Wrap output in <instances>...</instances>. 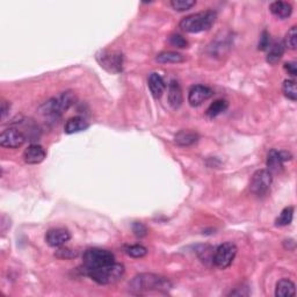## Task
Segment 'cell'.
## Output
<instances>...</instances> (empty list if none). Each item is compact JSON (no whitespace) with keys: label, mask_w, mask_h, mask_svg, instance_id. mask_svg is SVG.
Instances as JSON below:
<instances>
[{"label":"cell","mask_w":297,"mask_h":297,"mask_svg":"<svg viewBox=\"0 0 297 297\" xmlns=\"http://www.w3.org/2000/svg\"><path fill=\"white\" fill-rule=\"evenodd\" d=\"M129 288L136 294H143L148 291H161L169 290L172 288L170 280L163 278L160 275L151 273H142L136 275L129 283Z\"/></svg>","instance_id":"6da1fadb"},{"label":"cell","mask_w":297,"mask_h":297,"mask_svg":"<svg viewBox=\"0 0 297 297\" xmlns=\"http://www.w3.org/2000/svg\"><path fill=\"white\" fill-rule=\"evenodd\" d=\"M216 12L211 10L202 11L199 13L187 15L180 21L179 27L183 32L191 33V34H198V33L207 32L212 27L216 21Z\"/></svg>","instance_id":"7a4b0ae2"},{"label":"cell","mask_w":297,"mask_h":297,"mask_svg":"<svg viewBox=\"0 0 297 297\" xmlns=\"http://www.w3.org/2000/svg\"><path fill=\"white\" fill-rule=\"evenodd\" d=\"M124 266L120 262H113L111 265L99 267V268L86 271L85 274L90 277L94 282L101 286H107L118 282L124 275Z\"/></svg>","instance_id":"3957f363"},{"label":"cell","mask_w":297,"mask_h":297,"mask_svg":"<svg viewBox=\"0 0 297 297\" xmlns=\"http://www.w3.org/2000/svg\"><path fill=\"white\" fill-rule=\"evenodd\" d=\"M74 102V97L71 92H63L62 94L48 100L40 107V112L42 115L47 118L57 120L61 118L63 112L68 111Z\"/></svg>","instance_id":"277c9868"},{"label":"cell","mask_w":297,"mask_h":297,"mask_svg":"<svg viewBox=\"0 0 297 297\" xmlns=\"http://www.w3.org/2000/svg\"><path fill=\"white\" fill-rule=\"evenodd\" d=\"M113 262H115V256L108 250L89 249L83 254L84 272L111 265Z\"/></svg>","instance_id":"5b68a950"},{"label":"cell","mask_w":297,"mask_h":297,"mask_svg":"<svg viewBox=\"0 0 297 297\" xmlns=\"http://www.w3.org/2000/svg\"><path fill=\"white\" fill-rule=\"evenodd\" d=\"M272 181H273V174L268 170H258L251 178V193L257 196L266 195L271 190Z\"/></svg>","instance_id":"8992f818"},{"label":"cell","mask_w":297,"mask_h":297,"mask_svg":"<svg viewBox=\"0 0 297 297\" xmlns=\"http://www.w3.org/2000/svg\"><path fill=\"white\" fill-rule=\"evenodd\" d=\"M237 251V246L233 242H224L216 249L214 257H212V262L221 269L228 268L235 260Z\"/></svg>","instance_id":"52a82bcc"},{"label":"cell","mask_w":297,"mask_h":297,"mask_svg":"<svg viewBox=\"0 0 297 297\" xmlns=\"http://www.w3.org/2000/svg\"><path fill=\"white\" fill-rule=\"evenodd\" d=\"M97 60L101 68L106 69L108 72L120 73L123 68V56L119 51H108L102 50L97 55Z\"/></svg>","instance_id":"ba28073f"},{"label":"cell","mask_w":297,"mask_h":297,"mask_svg":"<svg viewBox=\"0 0 297 297\" xmlns=\"http://www.w3.org/2000/svg\"><path fill=\"white\" fill-rule=\"evenodd\" d=\"M24 142H26V136L19 129L8 128L0 133V145L3 148L18 149L24 144Z\"/></svg>","instance_id":"9c48e42d"},{"label":"cell","mask_w":297,"mask_h":297,"mask_svg":"<svg viewBox=\"0 0 297 297\" xmlns=\"http://www.w3.org/2000/svg\"><path fill=\"white\" fill-rule=\"evenodd\" d=\"M214 92L210 87L204 85H194L188 92V102L192 107H199L208 99H210Z\"/></svg>","instance_id":"30bf717a"},{"label":"cell","mask_w":297,"mask_h":297,"mask_svg":"<svg viewBox=\"0 0 297 297\" xmlns=\"http://www.w3.org/2000/svg\"><path fill=\"white\" fill-rule=\"evenodd\" d=\"M291 159V154L286 151H277V150H271L268 156H267V167L271 173L279 172L282 169L284 161H288Z\"/></svg>","instance_id":"8fae6325"},{"label":"cell","mask_w":297,"mask_h":297,"mask_svg":"<svg viewBox=\"0 0 297 297\" xmlns=\"http://www.w3.org/2000/svg\"><path fill=\"white\" fill-rule=\"evenodd\" d=\"M70 232L62 228L51 229L45 233V242L51 248H61L66 241L70 240Z\"/></svg>","instance_id":"7c38bea8"},{"label":"cell","mask_w":297,"mask_h":297,"mask_svg":"<svg viewBox=\"0 0 297 297\" xmlns=\"http://www.w3.org/2000/svg\"><path fill=\"white\" fill-rule=\"evenodd\" d=\"M47 157V152L43 149V146L39 144H32L24 150L23 152V159L24 161L29 165H36L42 163Z\"/></svg>","instance_id":"4fadbf2b"},{"label":"cell","mask_w":297,"mask_h":297,"mask_svg":"<svg viewBox=\"0 0 297 297\" xmlns=\"http://www.w3.org/2000/svg\"><path fill=\"white\" fill-rule=\"evenodd\" d=\"M167 99H169V103L171 104V107L174 108V110H178V108L181 107L183 97H182V90H181V87H180L178 82L172 80L169 84Z\"/></svg>","instance_id":"5bb4252c"},{"label":"cell","mask_w":297,"mask_h":297,"mask_svg":"<svg viewBox=\"0 0 297 297\" xmlns=\"http://www.w3.org/2000/svg\"><path fill=\"white\" fill-rule=\"evenodd\" d=\"M148 85L149 89L151 91V94L153 95V98L159 99L161 98V95L164 94V92L166 90V84L164 82V79L158 73H151L149 76L148 79Z\"/></svg>","instance_id":"9a60e30c"},{"label":"cell","mask_w":297,"mask_h":297,"mask_svg":"<svg viewBox=\"0 0 297 297\" xmlns=\"http://www.w3.org/2000/svg\"><path fill=\"white\" fill-rule=\"evenodd\" d=\"M89 127L90 124L85 119L80 118V116H74V118H71L66 121L64 131L68 135H72V133L85 131L86 129H89Z\"/></svg>","instance_id":"2e32d148"},{"label":"cell","mask_w":297,"mask_h":297,"mask_svg":"<svg viewBox=\"0 0 297 297\" xmlns=\"http://www.w3.org/2000/svg\"><path fill=\"white\" fill-rule=\"evenodd\" d=\"M269 11L279 19H287L292 13V6L286 2H274L269 5Z\"/></svg>","instance_id":"e0dca14e"},{"label":"cell","mask_w":297,"mask_h":297,"mask_svg":"<svg viewBox=\"0 0 297 297\" xmlns=\"http://www.w3.org/2000/svg\"><path fill=\"white\" fill-rule=\"evenodd\" d=\"M156 61L160 64H179L185 62L186 57L177 51H163L158 53Z\"/></svg>","instance_id":"ac0fdd59"},{"label":"cell","mask_w":297,"mask_h":297,"mask_svg":"<svg viewBox=\"0 0 297 297\" xmlns=\"http://www.w3.org/2000/svg\"><path fill=\"white\" fill-rule=\"evenodd\" d=\"M284 49H286V47H284L283 42H274L273 44H271L269 48L267 49L268 50V52H267V62L269 64H277L282 58Z\"/></svg>","instance_id":"d6986e66"},{"label":"cell","mask_w":297,"mask_h":297,"mask_svg":"<svg viewBox=\"0 0 297 297\" xmlns=\"http://www.w3.org/2000/svg\"><path fill=\"white\" fill-rule=\"evenodd\" d=\"M295 283L288 279H282L277 283L275 288V296L277 297H287L295 295Z\"/></svg>","instance_id":"ffe728a7"},{"label":"cell","mask_w":297,"mask_h":297,"mask_svg":"<svg viewBox=\"0 0 297 297\" xmlns=\"http://www.w3.org/2000/svg\"><path fill=\"white\" fill-rule=\"evenodd\" d=\"M199 140V135L191 130H181L179 131L174 137L175 143L180 146H190L195 144Z\"/></svg>","instance_id":"44dd1931"},{"label":"cell","mask_w":297,"mask_h":297,"mask_svg":"<svg viewBox=\"0 0 297 297\" xmlns=\"http://www.w3.org/2000/svg\"><path fill=\"white\" fill-rule=\"evenodd\" d=\"M228 107H229V103L227 100H223V99L216 100V101L212 102L210 106L208 107L206 115L209 119H215L219 115L223 114V113L228 110Z\"/></svg>","instance_id":"7402d4cb"},{"label":"cell","mask_w":297,"mask_h":297,"mask_svg":"<svg viewBox=\"0 0 297 297\" xmlns=\"http://www.w3.org/2000/svg\"><path fill=\"white\" fill-rule=\"evenodd\" d=\"M292 219H294V207L290 206L283 209L277 221H275V224L278 227H286V225H289L291 223Z\"/></svg>","instance_id":"603a6c76"},{"label":"cell","mask_w":297,"mask_h":297,"mask_svg":"<svg viewBox=\"0 0 297 297\" xmlns=\"http://www.w3.org/2000/svg\"><path fill=\"white\" fill-rule=\"evenodd\" d=\"M282 92H283V94L286 95V98L291 100V101H296L297 87H296V82L294 80V79H287V80L283 82Z\"/></svg>","instance_id":"cb8c5ba5"},{"label":"cell","mask_w":297,"mask_h":297,"mask_svg":"<svg viewBox=\"0 0 297 297\" xmlns=\"http://www.w3.org/2000/svg\"><path fill=\"white\" fill-rule=\"evenodd\" d=\"M284 47L290 50H295L297 48V27L292 26L286 34L284 39Z\"/></svg>","instance_id":"d4e9b609"},{"label":"cell","mask_w":297,"mask_h":297,"mask_svg":"<svg viewBox=\"0 0 297 297\" xmlns=\"http://www.w3.org/2000/svg\"><path fill=\"white\" fill-rule=\"evenodd\" d=\"M125 253L131 258H143L148 254V249L142 245H130L125 248Z\"/></svg>","instance_id":"484cf974"},{"label":"cell","mask_w":297,"mask_h":297,"mask_svg":"<svg viewBox=\"0 0 297 297\" xmlns=\"http://www.w3.org/2000/svg\"><path fill=\"white\" fill-rule=\"evenodd\" d=\"M195 5H196L195 0H172V2H171V6L173 7L174 11L178 12L188 11Z\"/></svg>","instance_id":"4316f807"},{"label":"cell","mask_w":297,"mask_h":297,"mask_svg":"<svg viewBox=\"0 0 297 297\" xmlns=\"http://www.w3.org/2000/svg\"><path fill=\"white\" fill-rule=\"evenodd\" d=\"M169 43L171 45H173V47H177V48H187L188 47V41L183 37L182 35L180 34H172L169 37Z\"/></svg>","instance_id":"83f0119b"},{"label":"cell","mask_w":297,"mask_h":297,"mask_svg":"<svg viewBox=\"0 0 297 297\" xmlns=\"http://www.w3.org/2000/svg\"><path fill=\"white\" fill-rule=\"evenodd\" d=\"M55 256L60 259H72V258H76L78 256V252L77 251H73L71 249L61 248L56 251Z\"/></svg>","instance_id":"f1b7e54d"},{"label":"cell","mask_w":297,"mask_h":297,"mask_svg":"<svg viewBox=\"0 0 297 297\" xmlns=\"http://www.w3.org/2000/svg\"><path fill=\"white\" fill-rule=\"evenodd\" d=\"M132 231L137 237L142 238V237L146 236V233H148V229H146L144 224L140 223V222H136V223H133V225H132Z\"/></svg>","instance_id":"f546056e"},{"label":"cell","mask_w":297,"mask_h":297,"mask_svg":"<svg viewBox=\"0 0 297 297\" xmlns=\"http://www.w3.org/2000/svg\"><path fill=\"white\" fill-rule=\"evenodd\" d=\"M271 45V36L267 32H263L259 41V50H267Z\"/></svg>","instance_id":"4dcf8cb0"},{"label":"cell","mask_w":297,"mask_h":297,"mask_svg":"<svg viewBox=\"0 0 297 297\" xmlns=\"http://www.w3.org/2000/svg\"><path fill=\"white\" fill-rule=\"evenodd\" d=\"M284 70L292 77L297 76V64L296 62H288L284 64Z\"/></svg>","instance_id":"1f68e13d"},{"label":"cell","mask_w":297,"mask_h":297,"mask_svg":"<svg viewBox=\"0 0 297 297\" xmlns=\"http://www.w3.org/2000/svg\"><path fill=\"white\" fill-rule=\"evenodd\" d=\"M10 110H11V103L4 100V101L2 102V119L3 120L6 118V115L8 114Z\"/></svg>","instance_id":"d6a6232c"}]
</instances>
